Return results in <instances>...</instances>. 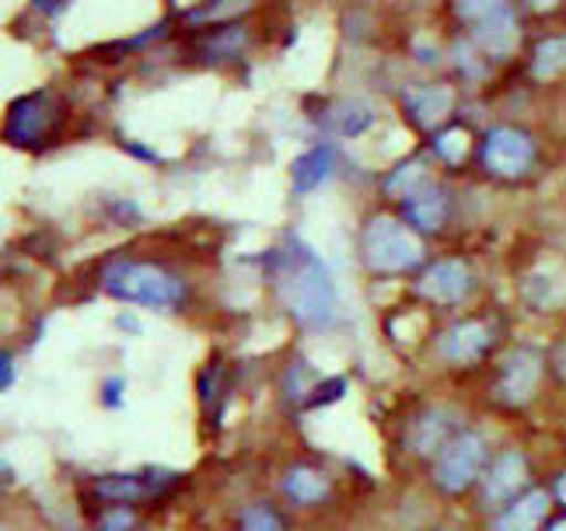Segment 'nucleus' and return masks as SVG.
Wrapping results in <instances>:
<instances>
[{"label":"nucleus","instance_id":"obj_1","mask_svg":"<svg viewBox=\"0 0 566 531\" xmlns=\"http://www.w3.org/2000/svg\"><path fill=\"white\" fill-rule=\"evenodd\" d=\"M276 287L291 315L304 325H329L336 319L339 294L322 259L304 249L301 241H287L276 262Z\"/></svg>","mask_w":566,"mask_h":531},{"label":"nucleus","instance_id":"obj_2","mask_svg":"<svg viewBox=\"0 0 566 531\" xmlns=\"http://www.w3.org/2000/svg\"><path fill=\"white\" fill-rule=\"evenodd\" d=\"M102 287L119 301L150 308H176L186 298L182 280L150 262H113L102 273Z\"/></svg>","mask_w":566,"mask_h":531},{"label":"nucleus","instance_id":"obj_3","mask_svg":"<svg viewBox=\"0 0 566 531\" xmlns=\"http://www.w3.org/2000/svg\"><path fill=\"white\" fill-rule=\"evenodd\" d=\"M423 238L396 217H375L364 228V259L375 273H406L423 262Z\"/></svg>","mask_w":566,"mask_h":531},{"label":"nucleus","instance_id":"obj_4","mask_svg":"<svg viewBox=\"0 0 566 531\" xmlns=\"http://www.w3.org/2000/svg\"><path fill=\"white\" fill-rule=\"evenodd\" d=\"M459 18L472 29V39L483 46L486 56L504 60L517 46V18L511 0H459Z\"/></svg>","mask_w":566,"mask_h":531},{"label":"nucleus","instance_id":"obj_5","mask_svg":"<svg viewBox=\"0 0 566 531\" xmlns=\"http://www.w3.org/2000/svg\"><path fill=\"white\" fill-rule=\"evenodd\" d=\"M483 465H486V440L479 434H462L441 448L438 465H433V482L448 493H462L465 486L479 479Z\"/></svg>","mask_w":566,"mask_h":531},{"label":"nucleus","instance_id":"obj_6","mask_svg":"<svg viewBox=\"0 0 566 531\" xmlns=\"http://www.w3.org/2000/svg\"><path fill=\"white\" fill-rule=\"evenodd\" d=\"M535 158V144L528 133H521L514 126H496L490 129V137L483 144V162L493 175H521V171H528Z\"/></svg>","mask_w":566,"mask_h":531},{"label":"nucleus","instance_id":"obj_7","mask_svg":"<svg viewBox=\"0 0 566 531\" xmlns=\"http://www.w3.org/2000/svg\"><path fill=\"white\" fill-rule=\"evenodd\" d=\"M538 378H542V357L535 350L528 346H521L514 353H507V361H504V371H500V398L511 406H525L528 398L535 395L538 388Z\"/></svg>","mask_w":566,"mask_h":531},{"label":"nucleus","instance_id":"obj_8","mask_svg":"<svg viewBox=\"0 0 566 531\" xmlns=\"http://www.w3.org/2000/svg\"><path fill=\"white\" fill-rule=\"evenodd\" d=\"M417 291L433 304H459L469 294V270L459 259H441L420 277Z\"/></svg>","mask_w":566,"mask_h":531},{"label":"nucleus","instance_id":"obj_9","mask_svg":"<svg viewBox=\"0 0 566 531\" xmlns=\"http://www.w3.org/2000/svg\"><path fill=\"white\" fill-rule=\"evenodd\" d=\"M454 424H459V413L448 409V406H438V409H427L420 413L417 419H412V427L406 434V445L417 451V455H430L438 451L444 445H451V430Z\"/></svg>","mask_w":566,"mask_h":531},{"label":"nucleus","instance_id":"obj_10","mask_svg":"<svg viewBox=\"0 0 566 531\" xmlns=\"http://www.w3.org/2000/svg\"><path fill=\"white\" fill-rule=\"evenodd\" d=\"M528 479V461L521 458L517 451H504L496 461H493V472L486 476V490H483V503L493 507V503H504L511 500L521 482Z\"/></svg>","mask_w":566,"mask_h":531},{"label":"nucleus","instance_id":"obj_11","mask_svg":"<svg viewBox=\"0 0 566 531\" xmlns=\"http://www.w3.org/2000/svg\"><path fill=\"white\" fill-rule=\"evenodd\" d=\"M451 105H454V95H451V87L444 84H420V87H409L406 92V108H409V116L417 119L420 126H438L448 119L451 113Z\"/></svg>","mask_w":566,"mask_h":531},{"label":"nucleus","instance_id":"obj_12","mask_svg":"<svg viewBox=\"0 0 566 531\" xmlns=\"http://www.w3.org/2000/svg\"><path fill=\"white\" fill-rule=\"evenodd\" d=\"M486 346H490L486 322H459L454 329H448V336L441 340V353L451 364H472Z\"/></svg>","mask_w":566,"mask_h":531},{"label":"nucleus","instance_id":"obj_13","mask_svg":"<svg viewBox=\"0 0 566 531\" xmlns=\"http://www.w3.org/2000/svg\"><path fill=\"white\" fill-rule=\"evenodd\" d=\"M549 514V493L532 490L517 497L504 514L496 518V531H538V524Z\"/></svg>","mask_w":566,"mask_h":531},{"label":"nucleus","instance_id":"obj_14","mask_svg":"<svg viewBox=\"0 0 566 531\" xmlns=\"http://www.w3.org/2000/svg\"><path fill=\"white\" fill-rule=\"evenodd\" d=\"M406 210H409V220L417 228L438 231V228H444V217H448V196L438 186H423L420 192H412L406 199Z\"/></svg>","mask_w":566,"mask_h":531},{"label":"nucleus","instance_id":"obj_15","mask_svg":"<svg viewBox=\"0 0 566 531\" xmlns=\"http://www.w3.org/2000/svg\"><path fill=\"white\" fill-rule=\"evenodd\" d=\"M42 126H46V98L32 95V98H21L11 108V123H8V137L14 144H32Z\"/></svg>","mask_w":566,"mask_h":531},{"label":"nucleus","instance_id":"obj_16","mask_svg":"<svg viewBox=\"0 0 566 531\" xmlns=\"http://www.w3.org/2000/svg\"><path fill=\"white\" fill-rule=\"evenodd\" d=\"M329 168H333V150L325 147V144L312 147L308 154H301V158L294 162V189L297 192L315 189L325 179V175H329Z\"/></svg>","mask_w":566,"mask_h":531},{"label":"nucleus","instance_id":"obj_17","mask_svg":"<svg viewBox=\"0 0 566 531\" xmlns=\"http://www.w3.org/2000/svg\"><path fill=\"white\" fill-rule=\"evenodd\" d=\"M283 493H287L294 503H318V500H325V493H329V479L301 465V469H291L287 479H283Z\"/></svg>","mask_w":566,"mask_h":531},{"label":"nucleus","instance_id":"obj_18","mask_svg":"<svg viewBox=\"0 0 566 531\" xmlns=\"http://www.w3.org/2000/svg\"><path fill=\"white\" fill-rule=\"evenodd\" d=\"M98 493L116 503H134V500H144L155 493V486L144 482V476H108L98 482Z\"/></svg>","mask_w":566,"mask_h":531},{"label":"nucleus","instance_id":"obj_19","mask_svg":"<svg viewBox=\"0 0 566 531\" xmlns=\"http://www.w3.org/2000/svg\"><path fill=\"white\" fill-rule=\"evenodd\" d=\"M563 66H566V35L542 39L532 56V74L546 81V77H556Z\"/></svg>","mask_w":566,"mask_h":531},{"label":"nucleus","instance_id":"obj_20","mask_svg":"<svg viewBox=\"0 0 566 531\" xmlns=\"http://www.w3.org/2000/svg\"><path fill=\"white\" fill-rule=\"evenodd\" d=\"M427 186V165L423 162H409V165H402L399 171H391L388 175V183H385V189L391 192V196H402V199H409L412 192H420Z\"/></svg>","mask_w":566,"mask_h":531},{"label":"nucleus","instance_id":"obj_21","mask_svg":"<svg viewBox=\"0 0 566 531\" xmlns=\"http://www.w3.org/2000/svg\"><path fill=\"white\" fill-rule=\"evenodd\" d=\"M433 147H438V158H444L448 165H459L469 154V133L465 129H444V133H438Z\"/></svg>","mask_w":566,"mask_h":531},{"label":"nucleus","instance_id":"obj_22","mask_svg":"<svg viewBox=\"0 0 566 531\" xmlns=\"http://www.w3.org/2000/svg\"><path fill=\"white\" fill-rule=\"evenodd\" d=\"M371 113H367V108H360V105H339L336 113H329V123L339 129V133H346V137H350V133H360V129H367L371 126Z\"/></svg>","mask_w":566,"mask_h":531},{"label":"nucleus","instance_id":"obj_23","mask_svg":"<svg viewBox=\"0 0 566 531\" xmlns=\"http://www.w3.org/2000/svg\"><path fill=\"white\" fill-rule=\"evenodd\" d=\"M242 531H283V521L266 503H252L242 511Z\"/></svg>","mask_w":566,"mask_h":531},{"label":"nucleus","instance_id":"obj_24","mask_svg":"<svg viewBox=\"0 0 566 531\" xmlns=\"http://www.w3.org/2000/svg\"><path fill=\"white\" fill-rule=\"evenodd\" d=\"M252 8V0H213L203 11H196L192 21H231L238 14H245Z\"/></svg>","mask_w":566,"mask_h":531},{"label":"nucleus","instance_id":"obj_25","mask_svg":"<svg viewBox=\"0 0 566 531\" xmlns=\"http://www.w3.org/2000/svg\"><path fill=\"white\" fill-rule=\"evenodd\" d=\"M98 528L102 531H129V528H134V514H129V511H108L98 521Z\"/></svg>","mask_w":566,"mask_h":531},{"label":"nucleus","instance_id":"obj_26","mask_svg":"<svg viewBox=\"0 0 566 531\" xmlns=\"http://www.w3.org/2000/svg\"><path fill=\"white\" fill-rule=\"evenodd\" d=\"M39 4L46 8V11H60L63 4H67V0H39Z\"/></svg>","mask_w":566,"mask_h":531},{"label":"nucleus","instance_id":"obj_27","mask_svg":"<svg viewBox=\"0 0 566 531\" xmlns=\"http://www.w3.org/2000/svg\"><path fill=\"white\" fill-rule=\"evenodd\" d=\"M556 367H559V374H563V378H566V346L556 353Z\"/></svg>","mask_w":566,"mask_h":531},{"label":"nucleus","instance_id":"obj_28","mask_svg":"<svg viewBox=\"0 0 566 531\" xmlns=\"http://www.w3.org/2000/svg\"><path fill=\"white\" fill-rule=\"evenodd\" d=\"M556 497L566 503V472H563V476H559V482H556Z\"/></svg>","mask_w":566,"mask_h":531},{"label":"nucleus","instance_id":"obj_29","mask_svg":"<svg viewBox=\"0 0 566 531\" xmlns=\"http://www.w3.org/2000/svg\"><path fill=\"white\" fill-rule=\"evenodd\" d=\"M553 4H556V0H532V8H535V11H549Z\"/></svg>","mask_w":566,"mask_h":531},{"label":"nucleus","instance_id":"obj_30","mask_svg":"<svg viewBox=\"0 0 566 531\" xmlns=\"http://www.w3.org/2000/svg\"><path fill=\"white\" fill-rule=\"evenodd\" d=\"M11 385V353H4V388Z\"/></svg>","mask_w":566,"mask_h":531},{"label":"nucleus","instance_id":"obj_31","mask_svg":"<svg viewBox=\"0 0 566 531\" xmlns=\"http://www.w3.org/2000/svg\"><path fill=\"white\" fill-rule=\"evenodd\" d=\"M549 531H566V518H563V521H553V524H549Z\"/></svg>","mask_w":566,"mask_h":531}]
</instances>
